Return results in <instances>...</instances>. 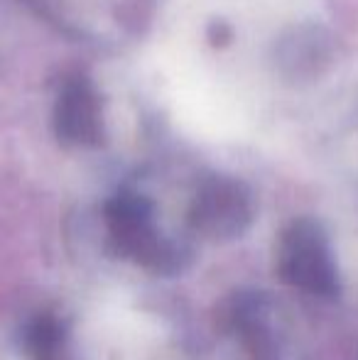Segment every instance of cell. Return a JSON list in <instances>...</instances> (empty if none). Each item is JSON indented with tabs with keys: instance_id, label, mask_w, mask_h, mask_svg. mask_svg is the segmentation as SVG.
I'll return each instance as SVG.
<instances>
[{
	"instance_id": "obj_1",
	"label": "cell",
	"mask_w": 358,
	"mask_h": 360,
	"mask_svg": "<svg viewBox=\"0 0 358 360\" xmlns=\"http://www.w3.org/2000/svg\"><path fill=\"white\" fill-rule=\"evenodd\" d=\"M101 221L110 255L150 275L174 277L194 260L189 238L162 228L155 199L138 186L115 189L101 209Z\"/></svg>"
},
{
	"instance_id": "obj_2",
	"label": "cell",
	"mask_w": 358,
	"mask_h": 360,
	"mask_svg": "<svg viewBox=\"0 0 358 360\" xmlns=\"http://www.w3.org/2000/svg\"><path fill=\"white\" fill-rule=\"evenodd\" d=\"M219 328L243 360H297L292 319L275 294L243 287L219 307Z\"/></svg>"
},
{
	"instance_id": "obj_3",
	"label": "cell",
	"mask_w": 358,
	"mask_h": 360,
	"mask_svg": "<svg viewBox=\"0 0 358 360\" xmlns=\"http://www.w3.org/2000/svg\"><path fill=\"white\" fill-rule=\"evenodd\" d=\"M39 18L87 44L120 47L143 37L158 0H30Z\"/></svg>"
},
{
	"instance_id": "obj_4",
	"label": "cell",
	"mask_w": 358,
	"mask_h": 360,
	"mask_svg": "<svg viewBox=\"0 0 358 360\" xmlns=\"http://www.w3.org/2000/svg\"><path fill=\"white\" fill-rule=\"evenodd\" d=\"M275 270L287 287L314 299H336L341 275L326 228L312 216H297L277 236Z\"/></svg>"
},
{
	"instance_id": "obj_5",
	"label": "cell",
	"mask_w": 358,
	"mask_h": 360,
	"mask_svg": "<svg viewBox=\"0 0 358 360\" xmlns=\"http://www.w3.org/2000/svg\"><path fill=\"white\" fill-rule=\"evenodd\" d=\"M255 211V194L243 179L209 172L191 189L184 223L186 231L201 240L231 243L253 226Z\"/></svg>"
},
{
	"instance_id": "obj_6",
	"label": "cell",
	"mask_w": 358,
	"mask_h": 360,
	"mask_svg": "<svg viewBox=\"0 0 358 360\" xmlns=\"http://www.w3.org/2000/svg\"><path fill=\"white\" fill-rule=\"evenodd\" d=\"M52 130L69 150H94L106 143V101L84 72L64 76L52 105Z\"/></svg>"
},
{
	"instance_id": "obj_7",
	"label": "cell",
	"mask_w": 358,
	"mask_h": 360,
	"mask_svg": "<svg viewBox=\"0 0 358 360\" xmlns=\"http://www.w3.org/2000/svg\"><path fill=\"white\" fill-rule=\"evenodd\" d=\"M336 57V42L326 27L317 22L292 25L277 37L272 62L277 74L290 84H309L329 72Z\"/></svg>"
},
{
	"instance_id": "obj_8",
	"label": "cell",
	"mask_w": 358,
	"mask_h": 360,
	"mask_svg": "<svg viewBox=\"0 0 358 360\" xmlns=\"http://www.w3.org/2000/svg\"><path fill=\"white\" fill-rule=\"evenodd\" d=\"M23 351L30 360H74L69 326L54 311H39L23 326Z\"/></svg>"
},
{
	"instance_id": "obj_9",
	"label": "cell",
	"mask_w": 358,
	"mask_h": 360,
	"mask_svg": "<svg viewBox=\"0 0 358 360\" xmlns=\"http://www.w3.org/2000/svg\"><path fill=\"white\" fill-rule=\"evenodd\" d=\"M206 39H209L214 47H226V44L234 42V27L224 20H214L206 27Z\"/></svg>"
}]
</instances>
